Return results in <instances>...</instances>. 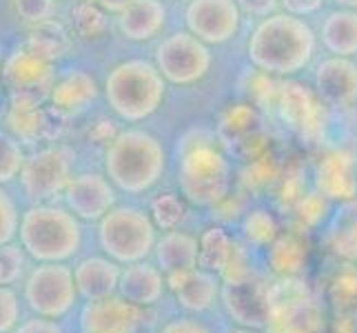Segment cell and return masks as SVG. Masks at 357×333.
I'll list each match as a JSON object with an SVG mask.
<instances>
[{
  "label": "cell",
  "instance_id": "1",
  "mask_svg": "<svg viewBox=\"0 0 357 333\" xmlns=\"http://www.w3.org/2000/svg\"><path fill=\"white\" fill-rule=\"evenodd\" d=\"M18 242L33 262H69L82 256V220L63 202L27 205L20 216Z\"/></svg>",
  "mask_w": 357,
  "mask_h": 333
},
{
  "label": "cell",
  "instance_id": "2",
  "mask_svg": "<svg viewBox=\"0 0 357 333\" xmlns=\"http://www.w3.org/2000/svg\"><path fill=\"white\" fill-rule=\"evenodd\" d=\"M246 52L260 71L293 76L311 63L315 34L300 16L271 14L253 29Z\"/></svg>",
  "mask_w": 357,
  "mask_h": 333
},
{
  "label": "cell",
  "instance_id": "3",
  "mask_svg": "<svg viewBox=\"0 0 357 333\" xmlns=\"http://www.w3.org/2000/svg\"><path fill=\"white\" fill-rule=\"evenodd\" d=\"M165 147L142 129L120 131L109 142L105 156V174L122 193L140 195L153 189L165 174Z\"/></svg>",
  "mask_w": 357,
  "mask_h": 333
},
{
  "label": "cell",
  "instance_id": "4",
  "mask_svg": "<svg viewBox=\"0 0 357 333\" xmlns=\"http://www.w3.org/2000/svg\"><path fill=\"white\" fill-rule=\"evenodd\" d=\"M107 103L122 120L138 122L155 114L165 98V76L146 60H127L109 71Z\"/></svg>",
  "mask_w": 357,
  "mask_h": 333
},
{
  "label": "cell",
  "instance_id": "5",
  "mask_svg": "<svg viewBox=\"0 0 357 333\" xmlns=\"http://www.w3.org/2000/svg\"><path fill=\"white\" fill-rule=\"evenodd\" d=\"M98 249L118 265L149 260L158 242V227L151 214L131 205H116L102 220L96 222Z\"/></svg>",
  "mask_w": 357,
  "mask_h": 333
},
{
  "label": "cell",
  "instance_id": "6",
  "mask_svg": "<svg viewBox=\"0 0 357 333\" xmlns=\"http://www.w3.org/2000/svg\"><path fill=\"white\" fill-rule=\"evenodd\" d=\"M324 302L304 280L280 278L268 285V316L264 333H326Z\"/></svg>",
  "mask_w": 357,
  "mask_h": 333
},
{
  "label": "cell",
  "instance_id": "7",
  "mask_svg": "<svg viewBox=\"0 0 357 333\" xmlns=\"http://www.w3.org/2000/svg\"><path fill=\"white\" fill-rule=\"evenodd\" d=\"M27 313L71 323L80 306V295L69 262H33L20 285Z\"/></svg>",
  "mask_w": 357,
  "mask_h": 333
},
{
  "label": "cell",
  "instance_id": "8",
  "mask_svg": "<svg viewBox=\"0 0 357 333\" xmlns=\"http://www.w3.org/2000/svg\"><path fill=\"white\" fill-rule=\"evenodd\" d=\"M180 191L193 205H213L227 193L229 165L211 140L195 135L182 147L178 160Z\"/></svg>",
  "mask_w": 357,
  "mask_h": 333
},
{
  "label": "cell",
  "instance_id": "9",
  "mask_svg": "<svg viewBox=\"0 0 357 333\" xmlns=\"http://www.w3.org/2000/svg\"><path fill=\"white\" fill-rule=\"evenodd\" d=\"M73 160L76 154L63 145L45 147L27 156L18 178L24 205L56 202V198H63L73 178Z\"/></svg>",
  "mask_w": 357,
  "mask_h": 333
},
{
  "label": "cell",
  "instance_id": "10",
  "mask_svg": "<svg viewBox=\"0 0 357 333\" xmlns=\"http://www.w3.org/2000/svg\"><path fill=\"white\" fill-rule=\"evenodd\" d=\"M151 309L127 302L114 293L109 298L80 302L71 318L73 333H142Z\"/></svg>",
  "mask_w": 357,
  "mask_h": 333
},
{
  "label": "cell",
  "instance_id": "11",
  "mask_svg": "<svg viewBox=\"0 0 357 333\" xmlns=\"http://www.w3.org/2000/svg\"><path fill=\"white\" fill-rule=\"evenodd\" d=\"M155 67L169 82L191 84L202 80L211 69V52L198 36L191 31H178L158 45Z\"/></svg>",
  "mask_w": 357,
  "mask_h": 333
},
{
  "label": "cell",
  "instance_id": "12",
  "mask_svg": "<svg viewBox=\"0 0 357 333\" xmlns=\"http://www.w3.org/2000/svg\"><path fill=\"white\" fill-rule=\"evenodd\" d=\"M63 205L82 222H98L118 205V189L107 174H78L67 184Z\"/></svg>",
  "mask_w": 357,
  "mask_h": 333
},
{
  "label": "cell",
  "instance_id": "13",
  "mask_svg": "<svg viewBox=\"0 0 357 333\" xmlns=\"http://www.w3.org/2000/svg\"><path fill=\"white\" fill-rule=\"evenodd\" d=\"M187 27L206 45H222L240 29V7L236 0H191Z\"/></svg>",
  "mask_w": 357,
  "mask_h": 333
},
{
  "label": "cell",
  "instance_id": "14",
  "mask_svg": "<svg viewBox=\"0 0 357 333\" xmlns=\"http://www.w3.org/2000/svg\"><path fill=\"white\" fill-rule=\"evenodd\" d=\"M220 302L238 327L262 329L268 316V285L251 276L236 282H222Z\"/></svg>",
  "mask_w": 357,
  "mask_h": 333
},
{
  "label": "cell",
  "instance_id": "15",
  "mask_svg": "<svg viewBox=\"0 0 357 333\" xmlns=\"http://www.w3.org/2000/svg\"><path fill=\"white\" fill-rule=\"evenodd\" d=\"M167 287L176 295L178 306L187 313H204L213 309L222 291V278L213 271L195 267L167 276Z\"/></svg>",
  "mask_w": 357,
  "mask_h": 333
},
{
  "label": "cell",
  "instance_id": "16",
  "mask_svg": "<svg viewBox=\"0 0 357 333\" xmlns=\"http://www.w3.org/2000/svg\"><path fill=\"white\" fill-rule=\"evenodd\" d=\"M71 267H73V280H76L80 302L100 300L118 293L122 265L112 260L102 251L91 256H80Z\"/></svg>",
  "mask_w": 357,
  "mask_h": 333
},
{
  "label": "cell",
  "instance_id": "17",
  "mask_svg": "<svg viewBox=\"0 0 357 333\" xmlns=\"http://www.w3.org/2000/svg\"><path fill=\"white\" fill-rule=\"evenodd\" d=\"M167 291V276L158 265L140 260L122 267L118 295H122L127 302L138 304L142 309H153L155 304L162 302Z\"/></svg>",
  "mask_w": 357,
  "mask_h": 333
},
{
  "label": "cell",
  "instance_id": "18",
  "mask_svg": "<svg viewBox=\"0 0 357 333\" xmlns=\"http://www.w3.org/2000/svg\"><path fill=\"white\" fill-rule=\"evenodd\" d=\"M315 89L331 107H351L357 101V65L342 56L322 60L315 71Z\"/></svg>",
  "mask_w": 357,
  "mask_h": 333
},
{
  "label": "cell",
  "instance_id": "19",
  "mask_svg": "<svg viewBox=\"0 0 357 333\" xmlns=\"http://www.w3.org/2000/svg\"><path fill=\"white\" fill-rule=\"evenodd\" d=\"M317 189L328 200L351 202L357 198V165L347 151L328 154L317 167Z\"/></svg>",
  "mask_w": 357,
  "mask_h": 333
},
{
  "label": "cell",
  "instance_id": "20",
  "mask_svg": "<svg viewBox=\"0 0 357 333\" xmlns=\"http://www.w3.org/2000/svg\"><path fill=\"white\" fill-rule=\"evenodd\" d=\"M153 258L155 265L165 271V276L195 269L200 267V240L187 231H165L155 242Z\"/></svg>",
  "mask_w": 357,
  "mask_h": 333
},
{
  "label": "cell",
  "instance_id": "21",
  "mask_svg": "<svg viewBox=\"0 0 357 333\" xmlns=\"http://www.w3.org/2000/svg\"><path fill=\"white\" fill-rule=\"evenodd\" d=\"M167 9L160 0H135L118 18L122 36L129 40H149L165 27Z\"/></svg>",
  "mask_w": 357,
  "mask_h": 333
},
{
  "label": "cell",
  "instance_id": "22",
  "mask_svg": "<svg viewBox=\"0 0 357 333\" xmlns=\"http://www.w3.org/2000/svg\"><path fill=\"white\" fill-rule=\"evenodd\" d=\"M322 43L333 56L351 58L357 54V11L340 9L328 14L322 24Z\"/></svg>",
  "mask_w": 357,
  "mask_h": 333
},
{
  "label": "cell",
  "instance_id": "23",
  "mask_svg": "<svg viewBox=\"0 0 357 333\" xmlns=\"http://www.w3.org/2000/svg\"><path fill=\"white\" fill-rule=\"evenodd\" d=\"M326 246L347 262H357V198L344 202L328 229Z\"/></svg>",
  "mask_w": 357,
  "mask_h": 333
},
{
  "label": "cell",
  "instance_id": "24",
  "mask_svg": "<svg viewBox=\"0 0 357 333\" xmlns=\"http://www.w3.org/2000/svg\"><path fill=\"white\" fill-rule=\"evenodd\" d=\"M236 242L229 238V233L220 227H211L200 238V267L222 276L227 267L236 256Z\"/></svg>",
  "mask_w": 357,
  "mask_h": 333
},
{
  "label": "cell",
  "instance_id": "25",
  "mask_svg": "<svg viewBox=\"0 0 357 333\" xmlns=\"http://www.w3.org/2000/svg\"><path fill=\"white\" fill-rule=\"evenodd\" d=\"M268 262L280 278H295L306 262V249L293 236L278 238L271 244Z\"/></svg>",
  "mask_w": 357,
  "mask_h": 333
},
{
  "label": "cell",
  "instance_id": "26",
  "mask_svg": "<svg viewBox=\"0 0 357 333\" xmlns=\"http://www.w3.org/2000/svg\"><path fill=\"white\" fill-rule=\"evenodd\" d=\"M31 267H33V260L18 240L0 246V285L3 287L20 289L22 280L27 278Z\"/></svg>",
  "mask_w": 357,
  "mask_h": 333
},
{
  "label": "cell",
  "instance_id": "27",
  "mask_svg": "<svg viewBox=\"0 0 357 333\" xmlns=\"http://www.w3.org/2000/svg\"><path fill=\"white\" fill-rule=\"evenodd\" d=\"M24 160H27V156H24L20 142L11 138L9 133L0 131V184L3 187L20 178Z\"/></svg>",
  "mask_w": 357,
  "mask_h": 333
},
{
  "label": "cell",
  "instance_id": "28",
  "mask_svg": "<svg viewBox=\"0 0 357 333\" xmlns=\"http://www.w3.org/2000/svg\"><path fill=\"white\" fill-rule=\"evenodd\" d=\"M151 220L158 229L171 231L184 218V202L178 193H162L151 202Z\"/></svg>",
  "mask_w": 357,
  "mask_h": 333
},
{
  "label": "cell",
  "instance_id": "29",
  "mask_svg": "<svg viewBox=\"0 0 357 333\" xmlns=\"http://www.w3.org/2000/svg\"><path fill=\"white\" fill-rule=\"evenodd\" d=\"M27 316L18 287L0 285V333H14L20 320Z\"/></svg>",
  "mask_w": 357,
  "mask_h": 333
},
{
  "label": "cell",
  "instance_id": "30",
  "mask_svg": "<svg viewBox=\"0 0 357 333\" xmlns=\"http://www.w3.org/2000/svg\"><path fill=\"white\" fill-rule=\"evenodd\" d=\"M20 216L22 212L18 200L7 191V187L0 184V246L18 240Z\"/></svg>",
  "mask_w": 357,
  "mask_h": 333
},
{
  "label": "cell",
  "instance_id": "31",
  "mask_svg": "<svg viewBox=\"0 0 357 333\" xmlns=\"http://www.w3.org/2000/svg\"><path fill=\"white\" fill-rule=\"evenodd\" d=\"M331 304L337 313H355L357 311V276L344 274L331 285Z\"/></svg>",
  "mask_w": 357,
  "mask_h": 333
},
{
  "label": "cell",
  "instance_id": "32",
  "mask_svg": "<svg viewBox=\"0 0 357 333\" xmlns=\"http://www.w3.org/2000/svg\"><path fill=\"white\" fill-rule=\"evenodd\" d=\"M45 69H47V65H45L43 56L24 54V56H16L9 63V76L14 78L18 84L20 82H36V80H40V76H45Z\"/></svg>",
  "mask_w": 357,
  "mask_h": 333
},
{
  "label": "cell",
  "instance_id": "33",
  "mask_svg": "<svg viewBox=\"0 0 357 333\" xmlns=\"http://www.w3.org/2000/svg\"><path fill=\"white\" fill-rule=\"evenodd\" d=\"M11 7H14L18 18L33 24L47 22L56 11L54 0H11Z\"/></svg>",
  "mask_w": 357,
  "mask_h": 333
},
{
  "label": "cell",
  "instance_id": "34",
  "mask_svg": "<svg viewBox=\"0 0 357 333\" xmlns=\"http://www.w3.org/2000/svg\"><path fill=\"white\" fill-rule=\"evenodd\" d=\"M244 231H246V236H249V240L253 244H273L275 236H278V227H275V222L273 218H271L268 214L264 212H255L249 216V220H246V225H244Z\"/></svg>",
  "mask_w": 357,
  "mask_h": 333
},
{
  "label": "cell",
  "instance_id": "35",
  "mask_svg": "<svg viewBox=\"0 0 357 333\" xmlns=\"http://www.w3.org/2000/svg\"><path fill=\"white\" fill-rule=\"evenodd\" d=\"M14 333H73V329L69 323L27 313L20 320V325L14 329Z\"/></svg>",
  "mask_w": 357,
  "mask_h": 333
},
{
  "label": "cell",
  "instance_id": "36",
  "mask_svg": "<svg viewBox=\"0 0 357 333\" xmlns=\"http://www.w3.org/2000/svg\"><path fill=\"white\" fill-rule=\"evenodd\" d=\"M158 333H211L204 323H200L198 318H191V316H182V318H174L160 329Z\"/></svg>",
  "mask_w": 357,
  "mask_h": 333
},
{
  "label": "cell",
  "instance_id": "37",
  "mask_svg": "<svg viewBox=\"0 0 357 333\" xmlns=\"http://www.w3.org/2000/svg\"><path fill=\"white\" fill-rule=\"evenodd\" d=\"M236 3H238L240 11H244V14L266 18L271 14H275L280 0H236Z\"/></svg>",
  "mask_w": 357,
  "mask_h": 333
},
{
  "label": "cell",
  "instance_id": "38",
  "mask_svg": "<svg viewBox=\"0 0 357 333\" xmlns=\"http://www.w3.org/2000/svg\"><path fill=\"white\" fill-rule=\"evenodd\" d=\"M280 5L293 16H309L324 5V0H280Z\"/></svg>",
  "mask_w": 357,
  "mask_h": 333
},
{
  "label": "cell",
  "instance_id": "39",
  "mask_svg": "<svg viewBox=\"0 0 357 333\" xmlns=\"http://www.w3.org/2000/svg\"><path fill=\"white\" fill-rule=\"evenodd\" d=\"M98 7H102L105 11H112V14H122L129 5H133L135 0H93Z\"/></svg>",
  "mask_w": 357,
  "mask_h": 333
},
{
  "label": "cell",
  "instance_id": "40",
  "mask_svg": "<svg viewBox=\"0 0 357 333\" xmlns=\"http://www.w3.org/2000/svg\"><path fill=\"white\" fill-rule=\"evenodd\" d=\"M333 3L342 5L344 9H357V0H333Z\"/></svg>",
  "mask_w": 357,
  "mask_h": 333
},
{
  "label": "cell",
  "instance_id": "41",
  "mask_svg": "<svg viewBox=\"0 0 357 333\" xmlns=\"http://www.w3.org/2000/svg\"><path fill=\"white\" fill-rule=\"evenodd\" d=\"M231 333H264L262 329H249V327H238L236 331H231Z\"/></svg>",
  "mask_w": 357,
  "mask_h": 333
}]
</instances>
